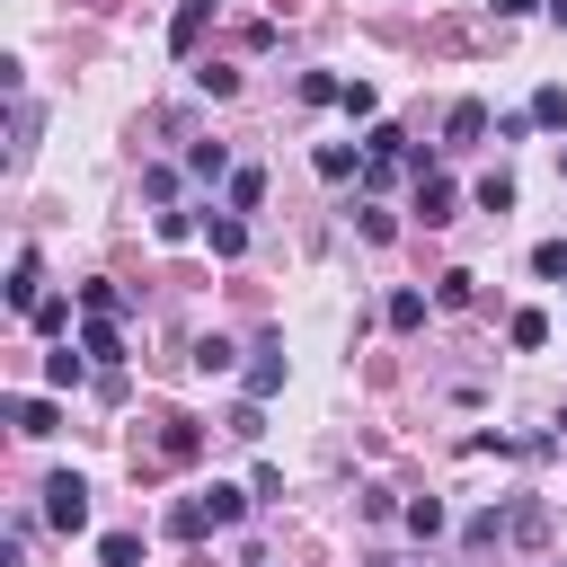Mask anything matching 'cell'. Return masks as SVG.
<instances>
[{
  "instance_id": "cell-38",
  "label": "cell",
  "mask_w": 567,
  "mask_h": 567,
  "mask_svg": "<svg viewBox=\"0 0 567 567\" xmlns=\"http://www.w3.org/2000/svg\"><path fill=\"white\" fill-rule=\"evenodd\" d=\"M558 177H567V142H558Z\"/></svg>"
},
{
  "instance_id": "cell-1",
  "label": "cell",
  "mask_w": 567,
  "mask_h": 567,
  "mask_svg": "<svg viewBox=\"0 0 567 567\" xmlns=\"http://www.w3.org/2000/svg\"><path fill=\"white\" fill-rule=\"evenodd\" d=\"M239 514H248V487L213 478V487H195V496H177V505H168V540H204V532H230Z\"/></svg>"
},
{
  "instance_id": "cell-28",
  "label": "cell",
  "mask_w": 567,
  "mask_h": 567,
  "mask_svg": "<svg viewBox=\"0 0 567 567\" xmlns=\"http://www.w3.org/2000/svg\"><path fill=\"white\" fill-rule=\"evenodd\" d=\"M195 89H204V97H239V71H230V62H204Z\"/></svg>"
},
{
  "instance_id": "cell-8",
  "label": "cell",
  "mask_w": 567,
  "mask_h": 567,
  "mask_svg": "<svg viewBox=\"0 0 567 567\" xmlns=\"http://www.w3.org/2000/svg\"><path fill=\"white\" fill-rule=\"evenodd\" d=\"M487 124H496V115H487L478 97H461V106L443 115V142H452V151H470V142H487Z\"/></svg>"
},
{
  "instance_id": "cell-5",
  "label": "cell",
  "mask_w": 567,
  "mask_h": 567,
  "mask_svg": "<svg viewBox=\"0 0 567 567\" xmlns=\"http://www.w3.org/2000/svg\"><path fill=\"white\" fill-rule=\"evenodd\" d=\"M452 204H461V186H452L443 168H425V177H416V213H425V230H443V221H452Z\"/></svg>"
},
{
  "instance_id": "cell-35",
  "label": "cell",
  "mask_w": 567,
  "mask_h": 567,
  "mask_svg": "<svg viewBox=\"0 0 567 567\" xmlns=\"http://www.w3.org/2000/svg\"><path fill=\"white\" fill-rule=\"evenodd\" d=\"M487 9H496V18H523V9H540V0H487Z\"/></svg>"
},
{
  "instance_id": "cell-13",
  "label": "cell",
  "mask_w": 567,
  "mask_h": 567,
  "mask_svg": "<svg viewBox=\"0 0 567 567\" xmlns=\"http://www.w3.org/2000/svg\"><path fill=\"white\" fill-rule=\"evenodd\" d=\"M354 230H363L372 248H390V239H399V213H390V204H354Z\"/></svg>"
},
{
  "instance_id": "cell-14",
  "label": "cell",
  "mask_w": 567,
  "mask_h": 567,
  "mask_svg": "<svg viewBox=\"0 0 567 567\" xmlns=\"http://www.w3.org/2000/svg\"><path fill=\"white\" fill-rule=\"evenodd\" d=\"M381 319H390V328H399V337H408V328H425V292H416V284H399V292H390V310H381Z\"/></svg>"
},
{
  "instance_id": "cell-7",
  "label": "cell",
  "mask_w": 567,
  "mask_h": 567,
  "mask_svg": "<svg viewBox=\"0 0 567 567\" xmlns=\"http://www.w3.org/2000/svg\"><path fill=\"white\" fill-rule=\"evenodd\" d=\"M9 425H18L27 443H53V434H62V408H53V399H9Z\"/></svg>"
},
{
  "instance_id": "cell-32",
  "label": "cell",
  "mask_w": 567,
  "mask_h": 567,
  "mask_svg": "<svg viewBox=\"0 0 567 567\" xmlns=\"http://www.w3.org/2000/svg\"><path fill=\"white\" fill-rule=\"evenodd\" d=\"M470 549H487V540H505V505H487V514H470V532H461Z\"/></svg>"
},
{
  "instance_id": "cell-18",
  "label": "cell",
  "mask_w": 567,
  "mask_h": 567,
  "mask_svg": "<svg viewBox=\"0 0 567 567\" xmlns=\"http://www.w3.org/2000/svg\"><path fill=\"white\" fill-rule=\"evenodd\" d=\"M27 328H35V337H62V328H71V301H62V292H44V301L27 310Z\"/></svg>"
},
{
  "instance_id": "cell-15",
  "label": "cell",
  "mask_w": 567,
  "mask_h": 567,
  "mask_svg": "<svg viewBox=\"0 0 567 567\" xmlns=\"http://www.w3.org/2000/svg\"><path fill=\"white\" fill-rule=\"evenodd\" d=\"M399 523H408L416 540H434V532H443V496H408V505H399Z\"/></svg>"
},
{
  "instance_id": "cell-30",
  "label": "cell",
  "mask_w": 567,
  "mask_h": 567,
  "mask_svg": "<svg viewBox=\"0 0 567 567\" xmlns=\"http://www.w3.org/2000/svg\"><path fill=\"white\" fill-rule=\"evenodd\" d=\"M478 213H514V177H505V168L478 177Z\"/></svg>"
},
{
  "instance_id": "cell-3",
  "label": "cell",
  "mask_w": 567,
  "mask_h": 567,
  "mask_svg": "<svg viewBox=\"0 0 567 567\" xmlns=\"http://www.w3.org/2000/svg\"><path fill=\"white\" fill-rule=\"evenodd\" d=\"M195 452H204V425H195V416H168V425L151 434V461H168V470H186Z\"/></svg>"
},
{
  "instance_id": "cell-22",
  "label": "cell",
  "mask_w": 567,
  "mask_h": 567,
  "mask_svg": "<svg viewBox=\"0 0 567 567\" xmlns=\"http://www.w3.org/2000/svg\"><path fill=\"white\" fill-rule=\"evenodd\" d=\"M532 124H549V133H567V89L549 80V89H532Z\"/></svg>"
},
{
  "instance_id": "cell-33",
  "label": "cell",
  "mask_w": 567,
  "mask_h": 567,
  "mask_svg": "<svg viewBox=\"0 0 567 567\" xmlns=\"http://www.w3.org/2000/svg\"><path fill=\"white\" fill-rule=\"evenodd\" d=\"M151 230H159V239H168V248H177V239H195V230H204V221H195V213H151Z\"/></svg>"
},
{
  "instance_id": "cell-11",
  "label": "cell",
  "mask_w": 567,
  "mask_h": 567,
  "mask_svg": "<svg viewBox=\"0 0 567 567\" xmlns=\"http://www.w3.org/2000/svg\"><path fill=\"white\" fill-rule=\"evenodd\" d=\"M204 18H213V0H177V18H168V44H177V53H195Z\"/></svg>"
},
{
  "instance_id": "cell-25",
  "label": "cell",
  "mask_w": 567,
  "mask_h": 567,
  "mask_svg": "<svg viewBox=\"0 0 567 567\" xmlns=\"http://www.w3.org/2000/svg\"><path fill=\"white\" fill-rule=\"evenodd\" d=\"M434 301H443V310H470V301H478V275H461V266H452V275L434 284Z\"/></svg>"
},
{
  "instance_id": "cell-6",
  "label": "cell",
  "mask_w": 567,
  "mask_h": 567,
  "mask_svg": "<svg viewBox=\"0 0 567 567\" xmlns=\"http://www.w3.org/2000/svg\"><path fill=\"white\" fill-rule=\"evenodd\" d=\"M248 354H257V363H248V399H275V390H284V337H257Z\"/></svg>"
},
{
  "instance_id": "cell-2",
  "label": "cell",
  "mask_w": 567,
  "mask_h": 567,
  "mask_svg": "<svg viewBox=\"0 0 567 567\" xmlns=\"http://www.w3.org/2000/svg\"><path fill=\"white\" fill-rule=\"evenodd\" d=\"M44 523L53 532H89V478L80 470H53L44 478Z\"/></svg>"
},
{
  "instance_id": "cell-36",
  "label": "cell",
  "mask_w": 567,
  "mask_h": 567,
  "mask_svg": "<svg viewBox=\"0 0 567 567\" xmlns=\"http://www.w3.org/2000/svg\"><path fill=\"white\" fill-rule=\"evenodd\" d=\"M540 18H549V27H558V35H567V0H540Z\"/></svg>"
},
{
  "instance_id": "cell-16",
  "label": "cell",
  "mask_w": 567,
  "mask_h": 567,
  "mask_svg": "<svg viewBox=\"0 0 567 567\" xmlns=\"http://www.w3.org/2000/svg\"><path fill=\"white\" fill-rule=\"evenodd\" d=\"M505 532H514V540H549V505H532V496L505 505Z\"/></svg>"
},
{
  "instance_id": "cell-21",
  "label": "cell",
  "mask_w": 567,
  "mask_h": 567,
  "mask_svg": "<svg viewBox=\"0 0 567 567\" xmlns=\"http://www.w3.org/2000/svg\"><path fill=\"white\" fill-rule=\"evenodd\" d=\"M44 381H53V390H80V381H89V363H80L71 346H53V354H44Z\"/></svg>"
},
{
  "instance_id": "cell-4",
  "label": "cell",
  "mask_w": 567,
  "mask_h": 567,
  "mask_svg": "<svg viewBox=\"0 0 567 567\" xmlns=\"http://www.w3.org/2000/svg\"><path fill=\"white\" fill-rule=\"evenodd\" d=\"M0 292H9V310H18V319L44 301V266H35V248H18V257H9V284H0Z\"/></svg>"
},
{
  "instance_id": "cell-12",
  "label": "cell",
  "mask_w": 567,
  "mask_h": 567,
  "mask_svg": "<svg viewBox=\"0 0 567 567\" xmlns=\"http://www.w3.org/2000/svg\"><path fill=\"white\" fill-rule=\"evenodd\" d=\"M319 177H363V142H319Z\"/></svg>"
},
{
  "instance_id": "cell-20",
  "label": "cell",
  "mask_w": 567,
  "mask_h": 567,
  "mask_svg": "<svg viewBox=\"0 0 567 567\" xmlns=\"http://www.w3.org/2000/svg\"><path fill=\"white\" fill-rule=\"evenodd\" d=\"M186 363H195V372H230V363H239V346H230V337H195V354H186Z\"/></svg>"
},
{
  "instance_id": "cell-17",
  "label": "cell",
  "mask_w": 567,
  "mask_h": 567,
  "mask_svg": "<svg viewBox=\"0 0 567 567\" xmlns=\"http://www.w3.org/2000/svg\"><path fill=\"white\" fill-rule=\"evenodd\" d=\"M221 186H230V213H257V204H266V177H257V168H230Z\"/></svg>"
},
{
  "instance_id": "cell-27",
  "label": "cell",
  "mask_w": 567,
  "mask_h": 567,
  "mask_svg": "<svg viewBox=\"0 0 567 567\" xmlns=\"http://www.w3.org/2000/svg\"><path fill=\"white\" fill-rule=\"evenodd\" d=\"M97 558H106V567H142V532H106Z\"/></svg>"
},
{
  "instance_id": "cell-10",
  "label": "cell",
  "mask_w": 567,
  "mask_h": 567,
  "mask_svg": "<svg viewBox=\"0 0 567 567\" xmlns=\"http://www.w3.org/2000/svg\"><path fill=\"white\" fill-rule=\"evenodd\" d=\"M204 248H213V257H239V248H248V221H239V213H204Z\"/></svg>"
},
{
  "instance_id": "cell-37",
  "label": "cell",
  "mask_w": 567,
  "mask_h": 567,
  "mask_svg": "<svg viewBox=\"0 0 567 567\" xmlns=\"http://www.w3.org/2000/svg\"><path fill=\"white\" fill-rule=\"evenodd\" d=\"M239 567H275V558H266V549H248V558H239Z\"/></svg>"
},
{
  "instance_id": "cell-23",
  "label": "cell",
  "mask_w": 567,
  "mask_h": 567,
  "mask_svg": "<svg viewBox=\"0 0 567 567\" xmlns=\"http://www.w3.org/2000/svg\"><path fill=\"white\" fill-rule=\"evenodd\" d=\"M337 97H346L337 71H301V106H337Z\"/></svg>"
},
{
  "instance_id": "cell-9",
  "label": "cell",
  "mask_w": 567,
  "mask_h": 567,
  "mask_svg": "<svg viewBox=\"0 0 567 567\" xmlns=\"http://www.w3.org/2000/svg\"><path fill=\"white\" fill-rule=\"evenodd\" d=\"M80 354L115 372V363H124V337H115V319H97V310H89V319H80Z\"/></svg>"
},
{
  "instance_id": "cell-26",
  "label": "cell",
  "mask_w": 567,
  "mask_h": 567,
  "mask_svg": "<svg viewBox=\"0 0 567 567\" xmlns=\"http://www.w3.org/2000/svg\"><path fill=\"white\" fill-rule=\"evenodd\" d=\"M221 425H230V434H239V443H257V434H266V399H239V408H230V416H221Z\"/></svg>"
},
{
  "instance_id": "cell-31",
  "label": "cell",
  "mask_w": 567,
  "mask_h": 567,
  "mask_svg": "<svg viewBox=\"0 0 567 567\" xmlns=\"http://www.w3.org/2000/svg\"><path fill=\"white\" fill-rule=\"evenodd\" d=\"M80 310H97V319H115V310H124V284H80Z\"/></svg>"
},
{
  "instance_id": "cell-24",
  "label": "cell",
  "mask_w": 567,
  "mask_h": 567,
  "mask_svg": "<svg viewBox=\"0 0 567 567\" xmlns=\"http://www.w3.org/2000/svg\"><path fill=\"white\" fill-rule=\"evenodd\" d=\"M186 168L213 186V177H230V151H221V142H195V151H186Z\"/></svg>"
},
{
  "instance_id": "cell-29",
  "label": "cell",
  "mask_w": 567,
  "mask_h": 567,
  "mask_svg": "<svg viewBox=\"0 0 567 567\" xmlns=\"http://www.w3.org/2000/svg\"><path fill=\"white\" fill-rule=\"evenodd\" d=\"M337 106H346V115H354V124H381V97H372V89H363V80H346V97H337Z\"/></svg>"
},
{
  "instance_id": "cell-19",
  "label": "cell",
  "mask_w": 567,
  "mask_h": 567,
  "mask_svg": "<svg viewBox=\"0 0 567 567\" xmlns=\"http://www.w3.org/2000/svg\"><path fill=\"white\" fill-rule=\"evenodd\" d=\"M505 337H514V354H532V346H549V319H540V310H514Z\"/></svg>"
},
{
  "instance_id": "cell-34",
  "label": "cell",
  "mask_w": 567,
  "mask_h": 567,
  "mask_svg": "<svg viewBox=\"0 0 567 567\" xmlns=\"http://www.w3.org/2000/svg\"><path fill=\"white\" fill-rule=\"evenodd\" d=\"M532 275H549V284H558V275H567V239H540V248H532Z\"/></svg>"
}]
</instances>
